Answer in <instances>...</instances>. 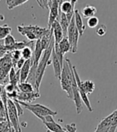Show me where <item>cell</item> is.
Here are the masks:
<instances>
[{
	"label": "cell",
	"mask_w": 117,
	"mask_h": 132,
	"mask_svg": "<svg viewBox=\"0 0 117 132\" xmlns=\"http://www.w3.org/2000/svg\"><path fill=\"white\" fill-rule=\"evenodd\" d=\"M54 46H55V40H54V38H52L49 46L44 50L43 55L42 58L40 59V62H38L37 70H36V76H35V90L36 92H40V87L41 85V81L43 80L45 70H46L47 66H48L51 63V61L50 60V58L51 56V53H52V50H53Z\"/></svg>",
	"instance_id": "obj_1"
},
{
	"label": "cell",
	"mask_w": 117,
	"mask_h": 132,
	"mask_svg": "<svg viewBox=\"0 0 117 132\" xmlns=\"http://www.w3.org/2000/svg\"><path fill=\"white\" fill-rule=\"evenodd\" d=\"M72 66L73 65L71 64L69 59H65L60 80L61 82L62 89L66 92L67 97L71 100H73L72 90H71V80H72V77L74 76Z\"/></svg>",
	"instance_id": "obj_2"
},
{
	"label": "cell",
	"mask_w": 117,
	"mask_h": 132,
	"mask_svg": "<svg viewBox=\"0 0 117 132\" xmlns=\"http://www.w3.org/2000/svg\"><path fill=\"white\" fill-rule=\"evenodd\" d=\"M18 102L19 103V105H20L21 106H23L25 109L28 110L32 114H34L38 118H40L42 122L44 120V117L48 116V115L54 117L58 114L57 111H54L41 104H29V103L18 102Z\"/></svg>",
	"instance_id": "obj_3"
},
{
	"label": "cell",
	"mask_w": 117,
	"mask_h": 132,
	"mask_svg": "<svg viewBox=\"0 0 117 132\" xmlns=\"http://www.w3.org/2000/svg\"><path fill=\"white\" fill-rule=\"evenodd\" d=\"M7 114H8V125L13 132H21L20 122L18 119V111L16 110L15 102L11 99L7 100Z\"/></svg>",
	"instance_id": "obj_4"
},
{
	"label": "cell",
	"mask_w": 117,
	"mask_h": 132,
	"mask_svg": "<svg viewBox=\"0 0 117 132\" xmlns=\"http://www.w3.org/2000/svg\"><path fill=\"white\" fill-rule=\"evenodd\" d=\"M12 67L13 65L11 52H6L4 56L0 58V85H4V86L7 85L6 79L8 77Z\"/></svg>",
	"instance_id": "obj_5"
},
{
	"label": "cell",
	"mask_w": 117,
	"mask_h": 132,
	"mask_svg": "<svg viewBox=\"0 0 117 132\" xmlns=\"http://www.w3.org/2000/svg\"><path fill=\"white\" fill-rule=\"evenodd\" d=\"M60 3L59 0H48V9L50 10L47 28L51 29V25L55 20H59L60 17Z\"/></svg>",
	"instance_id": "obj_6"
},
{
	"label": "cell",
	"mask_w": 117,
	"mask_h": 132,
	"mask_svg": "<svg viewBox=\"0 0 117 132\" xmlns=\"http://www.w3.org/2000/svg\"><path fill=\"white\" fill-rule=\"evenodd\" d=\"M76 2V0H73V1H60V11L66 15L69 23L75 15Z\"/></svg>",
	"instance_id": "obj_7"
},
{
	"label": "cell",
	"mask_w": 117,
	"mask_h": 132,
	"mask_svg": "<svg viewBox=\"0 0 117 132\" xmlns=\"http://www.w3.org/2000/svg\"><path fill=\"white\" fill-rule=\"evenodd\" d=\"M72 69H73V72H74V75H75V80H76V82H77V85H78V89H79V92H80V97H81V100L82 102L86 105V107L87 108V110L90 111V112H92L93 111V109L92 107V105L90 103V101L88 99V97L87 95L84 93V91L83 90L82 87H81V80H80V75L77 72V69L75 68V66H72Z\"/></svg>",
	"instance_id": "obj_8"
},
{
	"label": "cell",
	"mask_w": 117,
	"mask_h": 132,
	"mask_svg": "<svg viewBox=\"0 0 117 132\" xmlns=\"http://www.w3.org/2000/svg\"><path fill=\"white\" fill-rule=\"evenodd\" d=\"M53 118V116L51 115L44 117V120L43 121V123L44 124L45 127L50 132H64V129L54 120Z\"/></svg>",
	"instance_id": "obj_9"
},
{
	"label": "cell",
	"mask_w": 117,
	"mask_h": 132,
	"mask_svg": "<svg viewBox=\"0 0 117 132\" xmlns=\"http://www.w3.org/2000/svg\"><path fill=\"white\" fill-rule=\"evenodd\" d=\"M40 97V92H33V93H22V92H18L16 100L18 102H22L25 103H31V102L35 101L36 98ZM13 101V100H12Z\"/></svg>",
	"instance_id": "obj_10"
},
{
	"label": "cell",
	"mask_w": 117,
	"mask_h": 132,
	"mask_svg": "<svg viewBox=\"0 0 117 132\" xmlns=\"http://www.w3.org/2000/svg\"><path fill=\"white\" fill-rule=\"evenodd\" d=\"M51 30L53 33V38L55 40V44H58L63 39V32L61 28V26L58 20H55L51 25Z\"/></svg>",
	"instance_id": "obj_11"
},
{
	"label": "cell",
	"mask_w": 117,
	"mask_h": 132,
	"mask_svg": "<svg viewBox=\"0 0 117 132\" xmlns=\"http://www.w3.org/2000/svg\"><path fill=\"white\" fill-rule=\"evenodd\" d=\"M51 57H52V60H51V62L53 64V69H54V74H55V77L60 80V77H61V72H62V69H63V65L60 64L59 59L57 58L55 51H54V48L52 50V53H51Z\"/></svg>",
	"instance_id": "obj_12"
},
{
	"label": "cell",
	"mask_w": 117,
	"mask_h": 132,
	"mask_svg": "<svg viewBox=\"0 0 117 132\" xmlns=\"http://www.w3.org/2000/svg\"><path fill=\"white\" fill-rule=\"evenodd\" d=\"M31 67V59L26 61L23 67L19 69V75H20V83L26 82L30 73V70Z\"/></svg>",
	"instance_id": "obj_13"
},
{
	"label": "cell",
	"mask_w": 117,
	"mask_h": 132,
	"mask_svg": "<svg viewBox=\"0 0 117 132\" xmlns=\"http://www.w3.org/2000/svg\"><path fill=\"white\" fill-rule=\"evenodd\" d=\"M74 19H75V27L79 31V34L80 36L83 35L84 30H85V27H84V24L83 22V19L81 15H80V11L78 10L75 11V15H74Z\"/></svg>",
	"instance_id": "obj_14"
},
{
	"label": "cell",
	"mask_w": 117,
	"mask_h": 132,
	"mask_svg": "<svg viewBox=\"0 0 117 132\" xmlns=\"http://www.w3.org/2000/svg\"><path fill=\"white\" fill-rule=\"evenodd\" d=\"M81 87L83 90L84 91V93L88 96L90 94H92L94 92L95 85L94 81L91 80H86L83 81H81Z\"/></svg>",
	"instance_id": "obj_15"
},
{
	"label": "cell",
	"mask_w": 117,
	"mask_h": 132,
	"mask_svg": "<svg viewBox=\"0 0 117 132\" xmlns=\"http://www.w3.org/2000/svg\"><path fill=\"white\" fill-rule=\"evenodd\" d=\"M56 45H58L59 49H60V52L63 56L65 53H67L68 52H71V45H70L67 37H63L62 40Z\"/></svg>",
	"instance_id": "obj_16"
},
{
	"label": "cell",
	"mask_w": 117,
	"mask_h": 132,
	"mask_svg": "<svg viewBox=\"0 0 117 132\" xmlns=\"http://www.w3.org/2000/svg\"><path fill=\"white\" fill-rule=\"evenodd\" d=\"M97 10L95 8V6H91V5H87L85 7H83L82 10V15L84 18H91L95 16L96 14Z\"/></svg>",
	"instance_id": "obj_17"
},
{
	"label": "cell",
	"mask_w": 117,
	"mask_h": 132,
	"mask_svg": "<svg viewBox=\"0 0 117 132\" xmlns=\"http://www.w3.org/2000/svg\"><path fill=\"white\" fill-rule=\"evenodd\" d=\"M18 89L19 92L22 93H33L35 92V89L33 85L28 82H23L18 85Z\"/></svg>",
	"instance_id": "obj_18"
},
{
	"label": "cell",
	"mask_w": 117,
	"mask_h": 132,
	"mask_svg": "<svg viewBox=\"0 0 117 132\" xmlns=\"http://www.w3.org/2000/svg\"><path fill=\"white\" fill-rule=\"evenodd\" d=\"M16 40L14 38V36H13L12 35H9L6 36L4 39H3V46L5 47L6 48V51L7 52V50L9 48H11V47H13L15 44H16Z\"/></svg>",
	"instance_id": "obj_19"
},
{
	"label": "cell",
	"mask_w": 117,
	"mask_h": 132,
	"mask_svg": "<svg viewBox=\"0 0 117 132\" xmlns=\"http://www.w3.org/2000/svg\"><path fill=\"white\" fill-rule=\"evenodd\" d=\"M27 2V0H6V3L8 6L9 10H12L17 6H21Z\"/></svg>",
	"instance_id": "obj_20"
},
{
	"label": "cell",
	"mask_w": 117,
	"mask_h": 132,
	"mask_svg": "<svg viewBox=\"0 0 117 132\" xmlns=\"http://www.w3.org/2000/svg\"><path fill=\"white\" fill-rule=\"evenodd\" d=\"M11 32V28H10L7 24H4L0 26V40H3L6 36H9Z\"/></svg>",
	"instance_id": "obj_21"
},
{
	"label": "cell",
	"mask_w": 117,
	"mask_h": 132,
	"mask_svg": "<svg viewBox=\"0 0 117 132\" xmlns=\"http://www.w3.org/2000/svg\"><path fill=\"white\" fill-rule=\"evenodd\" d=\"M21 56L25 61L31 60L33 56V50L30 47H25L21 50Z\"/></svg>",
	"instance_id": "obj_22"
},
{
	"label": "cell",
	"mask_w": 117,
	"mask_h": 132,
	"mask_svg": "<svg viewBox=\"0 0 117 132\" xmlns=\"http://www.w3.org/2000/svg\"><path fill=\"white\" fill-rule=\"evenodd\" d=\"M11 60H12V65H13V67L15 69L17 62L18 61L19 59L22 57L21 51H18V50L12 51L11 52Z\"/></svg>",
	"instance_id": "obj_23"
},
{
	"label": "cell",
	"mask_w": 117,
	"mask_h": 132,
	"mask_svg": "<svg viewBox=\"0 0 117 132\" xmlns=\"http://www.w3.org/2000/svg\"><path fill=\"white\" fill-rule=\"evenodd\" d=\"M87 26L90 28H96L97 26L99 24V19L97 18L96 16H93V17H91L87 19Z\"/></svg>",
	"instance_id": "obj_24"
},
{
	"label": "cell",
	"mask_w": 117,
	"mask_h": 132,
	"mask_svg": "<svg viewBox=\"0 0 117 132\" xmlns=\"http://www.w3.org/2000/svg\"><path fill=\"white\" fill-rule=\"evenodd\" d=\"M107 31H108V28H107L106 26L104 24H101V25H100L99 27L96 28L95 32H96V34L98 35L99 36H103L106 35Z\"/></svg>",
	"instance_id": "obj_25"
},
{
	"label": "cell",
	"mask_w": 117,
	"mask_h": 132,
	"mask_svg": "<svg viewBox=\"0 0 117 132\" xmlns=\"http://www.w3.org/2000/svg\"><path fill=\"white\" fill-rule=\"evenodd\" d=\"M7 130H11V132H13L11 130V128L9 127L7 122L5 121V122H0V132H6V131H7Z\"/></svg>",
	"instance_id": "obj_26"
},
{
	"label": "cell",
	"mask_w": 117,
	"mask_h": 132,
	"mask_svg": "<svg viewBox=\"0 0 117 132\" xmlns=\"http://www.w3.org/2000/svg\"><path fill=\"white\" fill-rule=\"evenodd\" d=\"M65 129L67 132H76V125L75 123H70L65 125Z\"/></svg>",
	"instance_id": "obj_27"
},
{
	"label": "cell",
	"mask_w": 117,
	"mask_h": 132,
	"mask_svg": "<svg viewBox=\"0 0 117 132\" xmlns=\"http://www.w3.org/2000/svg\"><path fill=\"white\" fill-rule=\"evenodd\" d=\"M13 102H15V107H16V110L18 111V117L20 115H23V110L22 109V106L20 105H19V103L18 102V101L16 100V99H15V100H13Z\"/></svg>",
	"instance_id": "obj_28"
},
{
	"label": "cell",
	"mask_w": 117,
	"mask_h": 132,
	"mask_svg": "<svg viewBox=\"0 0 117 132\" xmlns=\"http://www.w3.org/2000/svg\"><path fill=\"white\" fill-rule=\"evenodd\" d=\"M111 114H112V125L117 127V109Z\"/></svg>",
	"instance_id": "obj_29"
},
{
	"label": "cell",
	"mask_w": 117,
	"mask_h": 132,
	"mask_svg": "<svg viewBox=\"0 0 117 132\" xmlns=\"http://www.w3.org/2000/svg\"><path fill=\"white\" fill-rule=\"evenodd\" d=\"M38 3V4L41 6V8L43 9H48V1L47 0H43V1H40V0H37L36 1Z\"/></svg>",
	"instance_id": "obj_30"
},
{
	"label": "cell",
	"mask_w": 117,
	"mask_h": 132,
	"mask_svg": "<svg viewBox=\"0 0 117 132\" xmlns=\"http://www.w3.org/2000/svg\"><path fill=\"white\" fill-rule=\"evenodd\" d=\"M25 61H26L24 60V59L21 57V58L18 60V61L17 62V64H16V67H15V68H17V69H18V70H19V69H20L23 67V64H24Z\"/></svg>",
	"instance_id": "obj_31"
},
{
	"label": "cell",
	"mask_w": 117,
	"mask_h": 132,
	"mask_svg": "<svg viewBox=\"0 0 117 132\" xmlns=\"http://www.w3.org/2000/svg\"><path fill=\"white\" fill-rule=\"evenodd\" d=\"M64 132H67V131H66V130H65V131H64Z\"/></svg>",
	"instance_id": "obj_32"
},
{
	"label": "cell",
	"mask_w": 117,
	"mask_h": 132,
	"mask_svg": "<svg viewBox=\"0 0 117 132\" xmlns=\"http://www.w3.org/2000/svg\"><path fill=\"white\" fill-rule=\"evenodd\" d=\"M0 118H1V117H0Z\"/></svg>",
	"instance_id": "obj_33"
},
{
	"label": "cell",
	"mask_w": 117,
	"mask_h": 132,
	"mask_svg": "<svg viewBox=\"0 0 117 132\" xmlns=\"http://www.w3.org/2000/svg\"></svg>",
	"instance_id": "obj_34"
}]
</instances>
